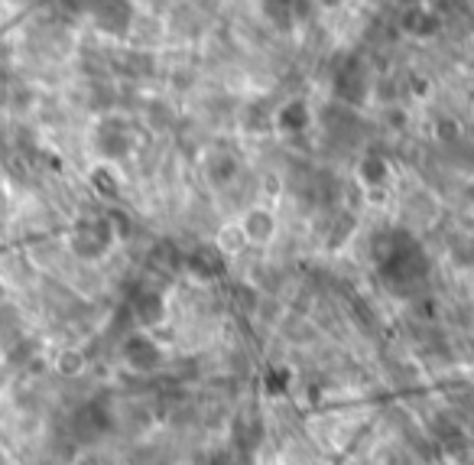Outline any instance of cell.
Masks as SVG:
<instances>
[{"instance_id": "cell-8", "label": "cell", "mask_w": 474, "mask_h": 465, "mask_svg": "<svg viewBox=\"0 0 474 465\" xmlns=\"http://www.w3.org/2000/svg\"><path fill=\"white\" fill-rule=\"evenodd\" d=\"M263 13H267V20L273 27L287 30L295 17V4L293 0H263Z\"/></svg>"}, {"instance_id": "cell-5", "label": "cell", "mask_w": 474, "mask_h": 465, "mask_svg": "<svg viewBox=\"0 0 474 465\" xmlns=\"http://www.w3.org/2000/svg\"><path fill=\"white\" fill-rule=\"evenodd\" d=\"M124 358L134 371H153V368H160L162 355L153 339H146V335H130L124 345Z\"/></svg>"}, {"instance_id": "cell-7", "label": "cell", "mask_w": 474, "mask_h": 465, "mask_svg": "<svg viewBox=\"0 0 474 465\" xmlns=\"http://www.w3.org/2000/svg\"><path fill=\"white\" fill-rule=\"evenodd\" d=\"M134 316L140 326H153L162 319V300L160 293H140L134 300Z\"/></svg>"}, {"instance_id": "cell-1", "label": "cell", "mask_w": 474, "mask_h": 465, "mask_svg": "<svg viewBox=\"0 0 474 465\" xmlns=\"http://www.w3.org/2000/svg\"><path fill=\"white\" fill-rule=\"evenodd\" d=\"M380 267L390 283H412L426 274V258H422L420 244H412L403 234H390V248L380 254Z\"/></svg>"}, {"instance_id": "cell-10", "label": "cell", "mask_w": 474, "mask_h": 465, "mask_svg": "<svg viewBox=\"0 0 474 465\" xmlns=\"http://www.w3.org/2000/svg\"><path fill=\"white\" fill-rule=\"evenodd\" d=\"M361 176L367 179V182H384V176H387V166H384V160H367L364 166H361Z\"/></svg>"}, {"instance_id": "cell-4", "label": "cell", "mask_w": 474, "mask_h": 465, "mask_svg": "<svg viewBox=\"0 0 474 465\" xmlns=\"http://www.w3.org/2000/svg\"><path fill=\"white\" fill-rule=\"evenodd\" d=\"M335 91H338V98H345V101H361L367 95V69L358 59L341 63L338 75H335Z\"/></svg>"}, {"instance_id": "cell-3", "label": "cell", "mask_w": 474, "mask_h": 465, "mask_svg": "<svg viewBox=\"0 0 474 465\" xmlns=\"http://www.w3.org/2000/svg\"><path fill=\"white\" fill-rule=\"evenodd\" d=\"M91 13H95V20H98V27L104 33H124L130 27V20H134V10H130L127 0H95Z\"/></svg>"}, {"instance_id": "cell-6", "label": "cell", "mask_w": 474, "mask_h": 465, "mask_svg": "<svg viewBox=\"0 0 474 465\" xmlns=\"http://www.w3.org/2000/svg\"><path fill=\"white\" fill-rule=\"evenodd\" d=\"M273 215H267L263 208H254L247 218H244V224H241V234L247 238V241H254V244H263V241H270L273 238Z\"/></svg>"}, {"instance_id": "cell-2", "label": "cell", "mask_w": 474, "mask_h": 465, "mask_svg": "<svg viewBox=\"0 0 474 465\" xmlns=\"http://www.w3.org/2000/svg\"><path fill=\"white\" fill-rule=\"evenodd\" d=\"M111 244V228L104 218H88L75 228V250L85 254V258H98L104 254Z\"/></svg>"}, {"instance_id": "cell-9", "label": "cell", "mask_w": 474, "mask_h": 465, "mask_svg": "<svg viewBox=\"0 0 474 465\" xmlns=\"http://www.w3.org/2000/svg\"><path fill=\"white\" fill-rule=\"evenodd\" d=\"M283 127H289V131H303L305 124H309V111H305V105H299V101H293V105L283 111Z\"/></svg>"}]
</instances>
